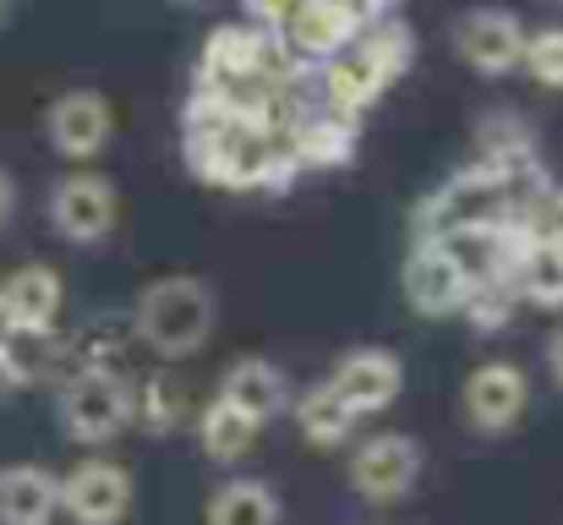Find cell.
<instances>
[{"label":"cell","mask_w":563,"mask_h":525,"mask_svg":"<svg viewBox=\"0 0 563 525\" xmlns=\"http://www.w3.org/2000/svg\"><path fill=\"white\" fill-rule=\"evenodd\" d=\"M213 313H219L213 291H208L202 280L176 274V280H154V285L137 296L132 329H137L143 346L159 350V356H191V350H202V340L213 335Z\"/></svg>","instance_id":"1"},{"label":"cell","mask_w":563,"mask_h":525,"mask_svg":"<svg viewBox=\"0 0 563 525\" xmlns=\"http://www.w3.org/2000/svg\"><path fill=\"white\" fill-rule=\"evenodd\" d=\"M132 422V383L115 367H77L60 389V427L77 444H104Z\"/></svg>","instance_id":"2"},{"label":"cell","mask_w":563,"mask_h":525,"mask_svg":"<svg viewBox=\"0 0 563 525\" xmlns=\"http://www.w3.org/2000/svg\"><path fill=\"white\" fill-rule=\"evenodd\" d=\"M115 214H121V197H115V186L99 171L60 175V181L49 186V225H55L71 247L104 241L110 225H115Z\"/></svg>","instance_id":"3"},{"label":"cell","mask_w":563,"mask_h":525,"mask_svg":"<svg viewBox=\"0 0 563 525\" xmlns=\"http://www.w3.org/2000/svg\"><path fill=\"white\" fill-rule=\"evenodd\" d=\"M421 477V444L410 433H377L351 455V488L367 504H399Z\"/></svg>","instance_id":"4"},{"label":"cell","mask_w":563,"mask_h":525,"mask_svg":"<svg viewBox=\"0 0 563 525\" xmlns=\"http://www.w3.org/2000/svg\"><path fill=\"white\" fill-rule=\"evenodd\" d=\"M454 50L471 72L509 77L520 66V50H526V22L504 6H476L454 22Z\"/></svg>","instance_id":"5"},{"label":"cell","mask_w":563,"mask_h":525,"mask_svg":"<svg viewBox=\"0 0 563 525\" xmlns=\"http://www.w3.org/2000/svg\"><path fill=\"white\" fill-rule=\"evenodd\" d=\"M60 510L77 525H121L132 510V471L115 460H82L60 477Z\"/></svg>","instance_id":"6"},{"label":"cell","mask_w":563,"mask_h":525,"mask_svg":"<svg viewBox=\"0 0 563 525\" xmlns=\"http://www.w3.org/2000/svg\"><path fill=\"white\" fill-rule=\"evenodd\" d=\"M531 405V383L515 361H487L465 378V394H460V411L476 433H509Z\"/></svg>","instance_id":"7"},{"label":"cell","mask_w":563,"mask_h":525,"mask_svg":"<svg viewBox=\"0 0 563 525\" xmlns=\"http://www.w3.org/2000/svg\"><path fill=\"white\" fill-rule=\"evenodd\" d=\"M110 127H115V116H110L104 94H93V88L60 94L44 116V138L60 160H99L110 143Z\"/></svg>","instance_id":"8"},{"label":"cell","mask_w":563,"mask_h":525,"mask_svg":"<svg viewBox=\"0 0 563 525\" xmlns=\"http://www.w3.org/2000/svg\"><path fill=\"white\" fill-rule=\"evenodd\" d=\"M399 285H405V302H410L421 318H449V313H460V302H465V291H471V274L449 258L443 241H421V247L405 258Z\"/></svg>","instance_id":"9"},{"label":"cell","mask_w":563,"mask_h":525,"mask_svg":"<svg viewBox=\"0 0 563 525\" xmlns=\"http://www.w3.org/2000/svg\"><path fill=\"white\" fill-rule=\"evenodd\" d=\"M279 33H285V44L301 61H329V55H340V50L356 44L362 17H356L351 0H296Z\"/></svg>","instance_id":"10"},{"label":"cell","mask_w":563,"mask_h":525,"mask_svg":"<svg viewBox=\"0 0 563 525\" xmlns=\"http://www.w3.org/2000/svg\"><path fill=\"white\" fill-rule=\"evenodd\" d=\"M329 389H334L356 416H373V411H388V405L399 400V389H405V367H399L394 350H377V346L351 350V356L334 367Z\"/></svg>","instance_id":"11"},{"label":"cell","mask_w":563,"mask_h":525,"mask_svg":"<svg viewBox=\"0 0 563 525\" xmlns=\"http://www.w3.org/2000/svg\"><path fill=\"white\" fill-rule=\"evenodd\" d=\"M0 313L11 329H55L60 318V274L49 263H22L0 285Z\"/></svg>","instance_id":"12"},{"label":"cell","mask_w":563,"mask_h":525,"mask_svg":"<svg viewBox=\"0 0 563 525\" xmlns=\"http://www.w3.org/2000/svg\"><path fill=\"white\" fill-rule=\"evenodd\" d=\"M219 400H230L241 416H252V422L263 427V422H274V416L290 405V383H285V372H279L274 361L241 356V361L219 378Z\"/></svg>","instance_id":"13"},{"label":"cell","mask_w":563,"mask_h":525,"mask_svg":"<svg viewBox=\"0 0 563 525\" xmlns=\"http://www.w3.org/2000/svg\"><path fill=\"white\" fill-rule=\"evenodd\" d=\"M318 72V94H323V110L329 116H345V121H356L362 110H373L377 99H383V77H377L373 66L356 55V50H340V55H329V61H318L312 66Z\"/></svg>","instance_id":"14"},{"label":"cell","mask_w":563,"mask_h":525,"mask_svg":"<svg viewBox=\"0 0 563 525\" xmlns=\"http://www.w3.org/2000/svg\"><path fill=\"white\" fill-rule=\"evenodd\" d=\"M257 55H263V28H252V22H224V28L208 33L202 61H197V77H202V83H219V88L257 83Z\"/></svg>","instance_id":"15"},{"label":"cell","mask_w":563,"mask_h":525,"mask_svg":"<svg viewBox=\"0 0 563 525\" xmlns=\"http://www.w3.org/2000/svg\"><path fill=\"white\" fill-rule=\"evenodd\" d=\"M290 154L301 171H334V165H351L356 160V121L345 116H329V110H312V116H296L290 132H285Z\"/></svg>","instance_id":"16"},{"label":"cell","mask_w":563,"mask_h":525,"mask_svg":"<svg viewBox=\"0 0 563 525\" xmlns=\"http://www.w3.org/2000/svg\"><path fill=\"white\" fill-rule=\"evenodd\" d=\"M60 515V477L44 466H5L0 471V525H49Z\"/></svg>","instance_id":"17"},{"label":"cell","mask_w":563,"mask_h":525,"mask_svg":"<svg viewBox=\"0 0 563 525\" xmlns=\"http://www.w3.org/2000/svg\"><path fill=\"white\" fill-rule=\"evenodd\" d=\"M476 143H482V160H493L515 175H537V132L526 127V116H515V110L482 116Z\"/></svg>","instance_id":"18"},{"label":"cell","mask_w":563,"mask_h":525,"mask_svg":"<svg viewBox=\"0 0 563 525\" xmlns=\"http://www.w3.org/2000/svg\"><path fill=\"white\" fill-rule=\"evenodd\" d=\"M296 427H301L307 444L334 449V444H345V438L356 433V411H351L329 383H318V389H307V394L296 400Z\"/></svg>","instance_id":"19"},{"label":"cell","mask_w":563,"mask_h":525,"mask_svg":"<svg viewBox=\"0 0 563 525\" xmlns=\"http://www.w3.org/2000/svg\"><path fill=\"white\" fill-rule=\"evenodd\" d=\"M351 50L373 66L383 83H394V77H405V72H410L416 39H410V28H405L399 17H373V22H362V33H356V44H351Z\"/></svg>","instance_id":"20"},{"label":"cell","mask_w":563,"mask_h":525,"mask_svg":"<svg viewBox=\"0 0 563 525\" xmlns=\"http://www.w3.org/2000/svg\"><path fill=\"white\" fill-rule=\"evenodd\" d=\"M197 438H202V449H208V460H241L252 444H257V422L252 416H241L230 400H208L202 405V416H197Z\"/></svg>","instance_id":"21"},{"label":"cell","mask_w":563,"mask_h":525,"mask_svg":"<svg viewBox=\"0 0 563 525\" xmlns=\"http://www.w3.org/2000/svg\"><path fill=\"white\" fill-rule=\"evenodd\" d=\"M504 280L520 302L553 313V307H563V247H531Z\"/></svg>","instance_id":"22"},{"label":"cell","mask_w":563,"mask_h":525,"mask_svg":"<svg viewBox=\"0 0 563 525\" xmlns=\"http://www.w3.org/2000/svg\"><path fill=\"white\" fill-rule=\"evenodd\" d=\"M208 525H279V504L263 482H224L208 499Z\"/></svg>","instance_id":"23"},{"label":"cell","mask_w":563,"mask_h":525,"mask_svg":"<svg viewBox=\"0 0 563 525\" xmlns=\"http://www.w3.org/2000/svg\"><path fill=\"white\" fill-rule=\"evenodd\" d=\"M181 416H187V389L170 372H154L132 389V422H143L148 433H176Z\"/></svg>","instance_id":"24"},{"label":"cell","mask_w":563,"mask_h":525,"mask_svg":"<svg viewBox=\"0 0 563 525\" xmlns=\"http://www.w3.org/2000/svg\"><path fill=\"white\" fill-rule=\"evenodd\" d=\"M515 219L531 230V241H537V247H563V186L537 181V186L520 197Z\"/></svg>","instance_id":"25"},{"label":"cell","mask_w":563,"mask_h":525,"mask_svg":"<svg viewBox=\"0 0 563 525\" xmlns=\"http://www.w3.org/2000/svg\"><path fill=\"white\" fill-rule=\"evenodd\" d=\"M515 291H509V280H476L471 291H465V302H460V313H465V324L476 329V335H493V329H504L509 318H515Z\"/></svg>","instance_id":"26"},{"label":"cell","mask_w":563,"mask_h":525,"mask_svg":"<svg viewBox=\"0 0 563 525\" xmlns=\"http://www.w3.org/2000/svg\"><path fill=\"white\" fill-rule=\"evenodd\" d=\"M520 72H531L537 88H563V28H537L526 33V50H520Z\"/></svg>","instance_id":"27"},{"label":"cell","mask_w":563,"mask_h":525,"mask_svg":"<svg viewBox=\"0 0 563 525\" xmlns=\"http://www.w3.org/2000/svg\"><path fill=\"white\" fill-rule=\"evenodd\" d=\"M290 6H296V0H241V11H246L252 28H285Z\"/></svg>","instance_id":"28"},{"label":"cell","mask_w":563,"mask_h":525,"mask_svg":"<svg viewBox=\"0 0 563 525\" xmlns=\"http://www.w3.org/2000/svg\"><path fill=\"white\" fill-rule=\"evenodd\" d=\"M11 214H16V181L0 171V230L11 225Z\"/></svg>","instance_id":"29"},{"label":"cell","mask_w":563,"mask_h":525,"mask_svg":"<svg viewBox=\"0 0 563 525\" xmlns=\"http://www.w3.org/2000/svg\"><path fill=\"white\" fill-rule=\"evenodd\" d=\"M548 372H553V383L563 389V324L553 329V340H548Z\"/></svg>","instance_id":"30"},{"label":"cell","mask_w":563,"mask_h":525,"mask_svg":"<svg viewBox=\"0 0 563 525\" xmlns=\"http://www.w3.org/2000/svg\"><path fill=\"white\" fill-rule=\"evenodd\" d=\"M351 6H356V17H362V22H373V17H394V6H399V0H351Z\"/></svg>","instance_id":"31"},{"label":"cell","mask_w":563,"mask_h":525,"mask_svg":"<svg viewBox=\"0 0 563 525\" xmlns=\"http://www.w3.org/2000/svg\"><path fill=\"white\" fill-rule=\"evenodd\" d=\"M11 389H16V372H11V361H5V350H0V405H5Z\"/></svg>","instance_id":"32"},{"label":"cell","mask_w":563,"mask_h":525,"mask_svg":"<svg viewBox=\"0 0 563 525\" xmlns=\"http://www.w3.org/2000/svg\"><path fill=\"white\" fill-rule=\"evenodd\" d=\"M5 11H11V0H0V28H5Z\"/></svg>","instance_id":"33"},{"label":"cell","mask_w":563,"mask_h":525,"mask_svg":"<svg viewBox=\"0 0 563 525\" xmlns=\"http://www.w3.org/2000/svg\"><path fill=\"white\" fill-rule=\"evenodd\" d=\"M542 6H553V11H563V0H542Z\"/></svg>","instance_id":"34"},{"label":"cell","mask_w":563,"mask_h":525,"mask_svg":"<svg viewBox=\"0 0 563 525\" xmlns=\"http://www.w3.org/2000/svg\"><path fill=\"white\" fill-rule=\"evenodd\" d=\"M176 6H197V0H176Z\"/></svg>","instance_id":"35"}]
</instances>
